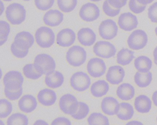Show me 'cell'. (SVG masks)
<instances>
[{"instance_id": "cell-12", "label": "cell", "mask_w": 157, "mask_h": 125, "mask_svg": "<svg viewBox=\"0 0 157 125\" xmlns=\"http://www.w3.org/2000/svg\"><path fill=\"white\" fill-rule=\"evenodd\" d=\"M100 15V9L94 3L90 2L86 3L80 10V17L82 20L87 22L96 20L99 18Z\"/></svg>"}, {"instance_id": "cell-3", "label": "cell", "mask_w": 157, "mask_h": 125, "mask_svg": "<svg viewBox=\"0 0 157 125\" xmlns=\"http://www.w3.org/2000/svg\"><path fill=\"white\" fill-rule=\"evenodd\" d=\"M66 59L71 66L79 67L86 62L87 53L83 47L79 45H74L67 52Z\"/></svg>"}, {"instance_id": "cell-38", "label": "cell", "mask_w": 157, "mask_h": 125, "mask_svg": "<svg viewBox=\"0 0 157 125\" xmlns=\"http://www.w3.org/2000/svg\"><path fill=\"white\" fill-rule=\"evenodd\" d=\"M55 0H35L36 8L41 11L48 10L53 7Z\"/></svg>"}, {"instance_id": "cell-15", "label": "cell", "mask_w": 157, "mask_h": 125, "mask_svg": "<svg viewBox=\"0 0 157 125\" xmlns=\"http://www.w3.org/2000/svg\"><path fill=\"white\" fill-rule=\"evenodd\" d=\"M34 37L29 32L22 31L16 34L14 39L15 45L22 49L29 50L34 43Z\"/></svg>"}, {"instance_id": "cell-28", "label": "cell", "mask_w": 157, "mask_h": 125, "mask_svg": "<svg viewBox=\"0 0 157 125\" xmlns=\"http://www.w3.org/2000/svg\"><path fill=\"white\" fill-rule=\"evenodd\" d=\"M134 53L126 48H123L120 50L117 55V62L118 64L126 66L129 64L135 58Z\"/></svg>"}, {"instance_id": "cell-8", "label": "cell", "mask_w": 157, "mask_h": 125, "mask_svg": "<svg viewBox=\"0 0 157 125\" xmlns=\"http://www.w3.org/2000/svg\"><path fill=\"white\" fill-rule=\"evenodd\" d=\"M5 88L9 90H17L22 87L24 78L21 72L11 71L5 74L3 77Z\"/></svg>"}, {"instance_id": "cell-49", "label": "cell", "mask_w": 157, "mask_h": 125, "mask_svg": "<svg viewBox=\"0 0 157 125\" xmlns=\"http://www.w3.org/2000/svg\"><path fill=\"white\" fill-rule=\"evenodd\" d=\"M153 57H154V61L157 62V46L153 51Z\"/></svg>"}, {"instance_id": "cell-23", "label": "cell", "mask_w": 157, "mask_h": 125, "mask_svg": "<svg viewBox=\"0 0 157 125\" xmlns=\"http://www.w3.org/2000/svg\"><path fill=\"white\" fill-rule=\"evenodd\" d=\"M151 100L145 95H140L136 98L134 102V106L136 110L140 113H148L151 108Z\"/></svg>"}, {"instance_id": "cell-11", "label": "cell", "mask_w": 157, "mask_h": 125, "mask_svg": "<svg viewBox=\"0 0 157 125\" xmlns=\"http://www.w3.org/2000/svg\"><path fill=\"white\" fill-rule=\"evenodd\" d=\"M87 69L88 73L92 77L99 78L105 74L106 66L102 59L93 58L88 62Z\"/></svg>"}, {"instance_id": "cell-50", "label": "cell", "mask_w": 157, "mask_h": 125, "mask_svg": "<svg viewBox=\"0 0 157 125\" xmlns=\"http://www.w3.org/2000/svg\"><path fill=\"white\" fill-rule=\"evenodd\" d=\"M1 15H2L3 11H4V9H5V8H4V5H3V3H2V1H1Z\"/></svg>"}, {"instance_id": "cell-36", "label": "cell", "mask_w": 157, "mask_h": 125, "mask_svg": "<svg viewBox=\"0 0 157 125\" xmlns=\"http://www.w3.org/2000/svg\"><path fill=\"white\" fill-rule=\"evenodd\" d=\"M1 36H0V45L2 46L8 40V37L10 32V26L7 22L1 20Z\"/></svg>"}, {"instance_id": "cell-17", "label": "cell", "mask_w": 157, "mask_h": 125, "mask_svg": "<svg viewBox=\"0 0 157 125\" xmlns=\"http://www.w3.org/2000/svg\"><path fill=\"white\" fill-rule=\"evenodd\" d=\"M120 104L117 99L113 97H106L102 99L101 108L105 115L114 116L119 111Z\"/></svg>"}, {"instance_id": "cell-29", "label": "cell", "mask_w": 157, "mask_h": 125, "mask_svg": "<svg viewBox=\"0 0 157 125\" xmlns=\"http://www.w3.org/2000/svg\"><path fill=\"white\" fill-rule=\"evenodd\" d=\"M152 80V74L151 72L142 73L137 72L134 76V81L136 84L140 88H144L148 86Z\"/></svg>"}, {"instance_id": "cell-2", "label": "cell", "mask_w": 157, "mask_h": 125, "mask_svg": "<svg viewBox=\"0 0 157 125\" xmlns=\"http://www.w3.org/2000/svg\"><path fill=\"white\" fill-rule=\"evenodd\" d=\"M5 13L7 20L13 25L21 24L26 18V10L20 3H13L9 5Z\"/></svg>"}, {"instance_id": "cell-22", "label": "cell", "mask_w": 157, "mask_h": 125, "mask_svg": "<svg viewBox=\"0 0 157 125\" xmlns=\"http://www.w3.org/2000/svg\"><path fill=\"white\" fill-rule=\"evenodd\" d=\"M63 74L59 71H55L46 75L45 83L48 87L51 88H58L64 83Z\"/></svg>"}, {"instance_id": "cell-7", "label": "cell", "mask_w": 157, "mask_h": 125, "mask_svg": "<svg viewBox=\"0 0 157 125\" xmlns=\"http://www.w3.org/2000/svg\"><path fill=\"white\" fill-rule=\"evenodd\" d=\"M79 102L76 97L71 94L63 95L59 99V106L61 111L67 115L72 116L77 112Z\"/></svg>"}, {"instance_id": "cell-48", "label": "cell", "mask_w": 157, "mask_h": 125, "mask_svg": "<svg viewBox=\"0 0 157 125\" xmlns=\"http://www.w3.org/2000/svg\"><path fill=\"white\" fill-rule=\"evenodd\" d=\"M128 124H131V125H142V123L140 121H136V120H133V121H130L128 123H126V125Z\"/></svg>"}, {"instance_id": "cell-27", "label": "cell", "mask_w": 157, "mask_h": 125, "mask_svg": "<svg viewBox=\"0 0 157 125\" xmlns=\"http://www.w3.org/2000/svg\"><path fill=\"white\" fill-rule=\"evenodd\" d=\"M134 108L131 104L126 102L120 103L119 111L117 114V117L123 120H128L133 117Z\"/></svg>"}, {"instance_id": "cell-56", "label": "cell", "mask_w": 157, "mask_h": 125, "mask_svg": "<svg viewBox=\"0 0 157 125\" xmlns=\"http://www.w3.org/2000/svg\"></svg>"}, {"instance_id": "cell-19", "label": "cell", "mask_w": 157, "mask_h": 125, "mask_svg": "<svg viewBox=\"0 0 157 125\" xmlns=\"http://www.w3.org/2000/svg\"><path fill=\"white\" fill-rule=\"evenodd\" d=\"M78 39L82 45L85 46H90L95 43L96 35L92 29L89 28H83L78 32Z\"/></svg>"}, {"instance_id": "cell-30", "label": "cell", "mask_w": 157, "mask_h": 125, "mask_svg": "<svg viewBox=\"0 0 157 125\" xmlns=\"http://www.w3.org/2000/svg\"><path fill=\"white\" fill-rule=\"evenodd\" d=\"M89 125H106L110 124L109 119L106 116L101 113L94 112L92 113L88 118Z\"/></svg>"}, {"instance_id": "cell-34", "label": "cell", "mask_w": 157, "mask_h": 125, "mask_svg": "<svg viewBox=\"0 0 157 125\" xmlns=\"http://www.w3.org/2000/svg\"><path fill=\"white\" fill-rule=\"evenodd\" d=\"M90 112V108L87 104L83 102H79L77 112L71 116L73 118L77 120H81L86 117Z\"/></svg>"}, {"instance_id": "cell-55", "label": "cell", "mask_w": 157, "mask_h": 125, "mask_svg": "<svg viewBox=\"0 0 157 125\" xmlns=\"http://www.w3.org/2000/svg\"><path fill=\"white\" fill-rule=\"evenodd\" d=\"M23 1H24L28 2L30 1L31 0H23Z\"/></svg>"}, {"instance_id": "cell-47", "label": "cell", "mask_w": 157, "mask_h": 125, "mask_svg": "<svg viewBox=\"0 0 157 125\" xmlns=\"http://www.w3.org/2000/svg\"><path fill=\"white\" fill-rule=\"evenodd\" d=\"M34 125H48V123L46 122L44 120H36L34 123Z\"/></svg>"}, {"instance_id": "cell-52", "label": "cell", "mask_w": 157, "mask_h": 125, "mask_svg": "<svg viewBox=\"0 0 157 125\" xmlns=\"http://www.w3.org/2000/svg\"><path fill=\"white\" fill-rule=\"evenodd\" d=\"M155 33H156V35H157V27H156V28H155Z\"/></svg>"}, {"instance_id": "cell-18", "label": "cell", "mask_w": 157, "mask_h": 125, "mask_svg": "<svg viewBox=\"0 0 157 125\" xmlns=\"http://www.w3.org/2000/svg\"><path fill=\"white\" fill-rule=\"evenodd\" d=\"M64 20V15L58 10H50L46 12L43 20L46 25L51 27L59 26Z\"/></svg>"}, {"instance_id": "cell-32", "label": "cell", "mask_w": 157, "mask_h": 125, "mask_svg": "<svg viewBox=\"0 0 157 125\" xmlns=\"http://www.w3.org/2000/svg\"><path fill=\"white\" fill-rule=\"evenodd\" d=\"M59 9L65 13H68L74 10L78 4V0H57Z\"/></svg>"}, {"instance_id": "cell-5", "label": "cell", "mask_w": 157, "mask_h": 125, "mask_svg": "<svg viewBox=\"0 0 157 125\" xmlns=\"http://www.w3.org/2000/svg\"><path fill=\"white\" fill-rule=\"evenodd\" d=\"M91 83L90 76L83 72H76L71 77V86L78 92L86 91L90 88Z\"/></svg>"}, {"instance_id": "cell-46", "label": "cell", "mask_w": 157, "mask_h": 125, "mask_svg": "<svg viewBox=\"0 0 157 125\" xmlns=\"http://www.w3.org/2000/svg\"><path fill=\"white\" fill-rule=\"evenodd\" d=\"M152 100L154 105L157 107V90L153 93L152 96Z\"/></svg>"}, {"instance_id": "cell-9", "label": "cell", "mask_w": 157, "mask_h": 125, "mask_svg": "<svg viewBox=\"0 0 157 125\" xmlns=\"http://www.w3.org/2000/svg\"><path fill=\"white\" fill-rule=\"evenodd\" d=\"M117 50L113 44L105 41L97 42L93 47V52L96 56L109 59L115 55Z\"/></svg>"}, {"instance_id": "cell-13", "label": "cell", "mask_w": 157, "mask_h": 125, "mask_svg": "<svg viewBox=\"0 0 157 125\" xmlns=\"http://www.w3.org/2000/svg\"><path fill=\"white\" fill-rule=\"evenodd\" d=\"M137 19L130 12L122 13L118 18V24L120 29L126 31H131L137 28Z\"/></svg>"}, {"instance_id": "cell-37", "label": "cell", "mask_w": 157, "mask_h": 125, "mask_svg": "<svg viewBox=\"0 0 157 125\" xmlns=\"http://www.w3.org/2000/svg\"><path fill=\"white\" fill-rule=\"evenodd\" d=\"M103 10L104 13L110 17H114L119 14L120 9H115L112 7L108 2V0H105L103 4Z\"/></svg>"}, {"instance_id": "cell-20", "label": "cell", "mask_w": 157, "mask_h": 125, "mask_svg": "<svg viewBox=\"0 0 157 125\" xmlns=\"http://www.w3.org/2000/svg\"><path fill=\"white\" fill-rule=\"evenodd\" d=\"M37 106L36 98L32 95H25L18 102L19 109L24 113H30L33 112L35 110Z\"/></svg>"}, {"instance_id": "cell-51", "label": "cell", "mask_w": 157, "mask_h": 125, "mask_svg": "<svg viewBox=\"0 0 157 125\" xmlns=\"http://www.w3.org/2000/svg\"><path fill=\"white\" fill-rule=\"evenodd\" d=\"M90 1L94 2H98L101 1L102 0H90Z\"/></svg>"}, {"instance_id": "cell-26", "label": "cell", "mask_w": 157, "mask_h": 125, "mask_svg": "<svg viewBox=\"0 0 157 125\" xmlns=\"http://www.w3.org/2000/svg\"><path fill=\"white\" fill-rule=\"evenodd\" d=\"M152 62L149 57L144 55L139 56L135 59L134 66L138 72L146 73L149 72L152 67Z\"/></svg>"}, {"instance_id": "cell-39", "label": "cell", "mask_w": 157, "mask_h": 125, "mask_svg": "<svg viewBox=\"0 0 157 125\" xmlns=\"http://www.w3.org/2000/svg\"><path fill=\"white\" fill-rule=\"evenodd\" d=\"M128 6L130 10L136 14L141 13L146 8V5L140 4L137 0H129Z\"/></svg>"}, {"instance_id": "cell-24", "label": "cell", "mask_w": 157, "mask_h": 125, "mask_svg": "<svg viewBox=\"0 0 157 125\" xmlns=\"http://www.w3.org/2000/svg\"><path fill=\"white\" fill-rule=\"evenodd\" d=\"M135 89L134 87L128 83H124L117 88V95L122 100L128 101L134 98Z\"/></svg>"}, {"instance_id": "cell-10", "label": "cell", "mask_w": 157, "mask_h": 125, "mask_svg": "<svg viewBox=\"0 0 157 125\" xmlns=\"http://www.w3.org/2000/svg\"><path fill=\"white\" fill-rule=\"evenodd\" d=\"M118 27L116 23L110 19L102 22L99 26V34L104 40H113L116 37Z\"/></svg>"}, {"instance_id": "cell-45", "label": "cell", "mask_w": 157, "mask_h": 125, "mask_svg": "<svg viewBox=\"0 0 157 125\" xmlns=\"http://www.w3.org/2000/svg\"><path fill=\"white\" fill-rule=\"evenodd\" d=\"M154 0H137V1L140 4L143 5H147L151 3Z\"/></svg>"}, {"instance_id": "cell-44", "label": "cell", "mask_w": 157, "mask_h": 125, "mask_svg": "<svg viewBox=\"0 0 157 125\" xmlns=\"http://www.w3.org/2000/svg\"><path fill=\"white\" fill-rule=\"evenodd\" d=\"M51 125H71L70 120L65 117H59L53 120Z\"/></svg>"}, {"instance_id": "cell-31", "label": "cell", "mask_w": 157, "mask_h": 125, "mask_svg": "<svg viewBox=\"0 0 157 125\" xmlns=\"http://www.w3.org/2000/svg\"><path fill=\"white\" fill-rule=\"evenodd\" d=\"M29 120L26 115L21 113L12 114L7 120V124L8 125H28Z\"/></svg>"}, {"instance_id": "cell-41", "label": "cell", "mask_w": 157, "mask_h": 125, "mask_svg": "<svg viewBox=\"0 0 157 125\" xmlns=\"http://www.w3.org/2000/svg\"><path fill=\"white\" fill-rule=\"evenodd\" d=\"M11 51L14 56L21 59L26 57L29 53V50H22L17 47L13 42L11 46Z\"/></svg>"}, {"instance_id": "cell-21", "label": "cell", "mask_w": 157, "mask_h": 125, "mask_svg": "<svg viewBox=\"0 0 157 125\" xmlns=\"http://www.w3.org/2000/svg\"><path fill=\"white\" fill-rule=\"evenodd\" d=\"M39 103L45 106H50L56 101L57 95L55 91L48 88L42 89L37 95Z\"/></svg>"}, {"instance_id": "cell-25", "label": "cell", "mask_w": 157, "mask_h": 125, "mask_svg": "<svg viewBox=\"0 0 157 125\" xmlns=\"http://www.w3.org/2000/svg\"><path fill=\"white\" fill-rule=\"evenodd\" d=\"M109 90V84L104 80H98L94 82L90 88L91 93L93 96L96 98H101L105 95Z\"/></svg>"}, {"instance_id": "cell-14", "label": "cell", "mask_w": 157, "mask_h": 125, "mask_svg": "<svg viewBox=\"0 0 157 125\" xmlns=\"http://www.w3.org/2000/svg\"><path fill=\"white\" fill-rule=\"evenodd\" d=\"M76 38V34L73 30L69 28L63 29L57 35V44L61 47H70L75 43Z\"/></svg>"}, {"instance_id": "cell-35", "label": "cell", "mask_w": 157, "mask_h": 125, "mask_svg": "<svg viewBox=\"0 0 157 125\" xmlns=\"http://www.w3.org/2000/svg\"><path fill=\"white\" fill-rule=\"evenodd\" d=\"M13 111V105L10 102L3 98L0 100V118H6Z\"/></svg>"}, {"instance_id": "cell-40", "label": "cell", "mask_w": 157, "mask_h": 125, "mask_svg": "<svg viewBox=\"0 0 157 125\" xmlns=\"http://www.w3.org/2000/svg\"><path fill=\"white\" fill-rule=\"evenodd\" d=\"M4 93L6 97L11 100H17L19 99L23 94V88H21L20 89L17 90H9L5 88L4 89Z\"/></svg>"}, {"instance_id": "cell-16", "label": "cell", "mask_w": 157, "mask_h": 125, "mask_svg": "<svg viewBox=\"0 0 157 125\" xmlns=\"http://www.w3.org/2000/svg\"><path fill=\"white\" fill-rule=\"evenodd\" d=\"M125 71L120 66L109 67L106 75L107 81L111 84L118 85L123 82L125 77Z\"/></svg>"}, {"instance_id": "cell-33", "label": "cell", "mask_w": 157, "mask_h": 125, "mask_svg": "<svg viewBox=\"0 0 157 125\" xmlns=\"http://www.w3.org/2000/svg\"><path fill=\"white\" fill-rule=\"evenodd\" d=\"M24 74L26 78L32 80L39 79L43 76V74L38 73L35 68L33 64H28L24 66L23 68Z\"/></svg>"}, {"instance_id": "cell-42", "label": "cell", "mask_w": 157, "mask_h": 125, "mask_svg": "<svg viewBox=\"0 0 157 125\" xmlns=\"http://www.w3.org/2000/svg\"><path fill=\"white\" fill-rule=\"evenodd\" d=\"M148 16L151 22L157 23V2L153 3L149 7Z\"/></svg>"}, {"instance_id": "cell-4", "label": "cell", "mask_w": 157, "mask_h": 125, "mask_svg": "<svg viewBox=\"0 0 157 125\" xmlns=\"http://www.w3.org/2000/svg\"><path fill=\"white\" fill-rule=\"evenodd\" d=\"M56 35L52 29L43 26L36 32L35 39L36 43L42 48H48L54 45Z\"/></svg>"}, {"instance_id": "cell-1", "label": "cell", "mask_w": 157, "mask_h": 125, "mask_svg": "<svg viewBox=\"0 0 157 125\" xmlns=\"http://www.w3.org/2000/svg\"><path fill=\"white\" fill-rule=\"evenodd\" d=\"M36 70L43 75H47L55 71L56 63L54 58L47 54H40L36 56L34 61Z\"/></svg>"}, {"instance_id": "cell-53", "label": "cell", "mask_w": 157, "mask_h": 125, "mask_svg": "<svg viewBox=\"0 0 157 125\" xmlns=\"http://www.w3.org/2000/svg\"><path fill=\"white\" fill-rule=\"evenodd\" d=\"M3 1L5 2H11L12 1V0H3Z\"/></svg>"}, {"instance_id": "cell-54", "label": "cell", "mask_w": 157, "mask_h": 125, "mask_svg": "<svg viewBox=\"0 0 157 125\" xmlns=\"http://www.w3.org/2000/svg\"><path fill=\"white\" fill-rule=\"evenodd\" d=\"M154 63H155V64H156V65L157 66V62H156V61H154Z\"/></svg>"}, {"instance_id": "cell-43", "label": "cell", "mask_w": 157, "mask_h": 125, "mask_svg": "<svg viewBox=\"0 0 157 125\" xmlns=\"http://www.w3.org/2000/svg\"><path fill=\"white\" fill-rule=\"evenodd\" d=\"M108 1L112 7L120 9L126 4L127 0H108Z\"/></svg>"}, {"instance_id": "cell-6", "label": "cell", "mask_w": 157, "mask_h": 125, "mask_svg": "<svg viewBox=\"0 0 157 125\" xmlns=\"http://www.w3.org/2000/svg\"><path fill=\"white\" fill-rule=\"evenodd\" d=\"M148 42V37L144 31L141 30L134 31L128 37L127 43L128 47L134 50H139L144 48Z\"/></svg>"}]
</instances>
